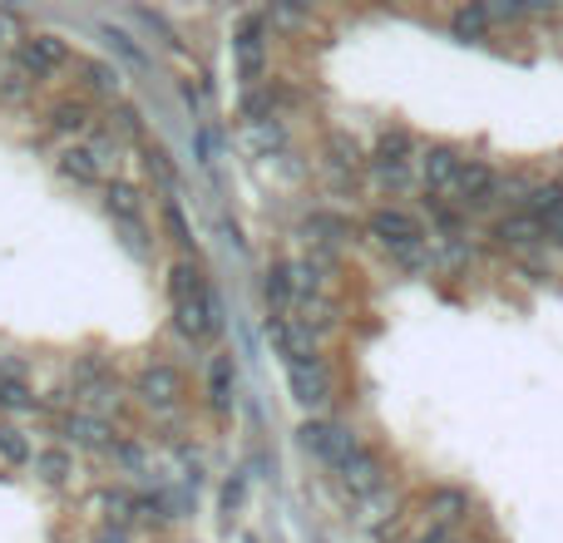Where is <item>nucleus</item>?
<instances>
[{
    "instance_id": "nucleus-1",
    "label": "nucleus",
    "mask_w": 563,
    "mask_h": 543,
    "mask_svg": "<svg viewBox=\"0 0 563 543\" xmlns=\"http://www.w3.org/2000/svg\"><path fill=\"white\" fill-rule=\"evenodd\" d=\"M366 233L380 243V253L390 257L400 272H430V247H426V233H420V223L410 213H400V208H376V213L366 218Z\"/></svg>"
},
{
    "instance_id": "nucleus-6",
    "label": "nucleus",
    "mask_w": 563,
    "mask_h": 543,
    "mask_svg": "<svg viewBox=\"0 0 563 543\" xmlns=\"http://www.w3.org/2000/svg\"><path fill=\"white\" fill-rule=\"evenodd\" d=\"M460 168H465V158L455 148H430V154H420V184H426L430 198H455Z\"/></svg>"
},
{
    "instance_id": "nucleus-20",
    "label": "nucleus",
    "mask_w": 563,
    "mask_h": 543,
    "mask_svg": "<svg viewBox=\"0 0 563 543\" xmlns=\"http://www.w3.org/2000/svg\"><path fill=\"white\" fill-rule=\"evenodd\" d=\"M426 509L440 519V529H445V524H460V519L470 514V499L460 495V489H430V495H426Z\"/></svg>"
},
{
    "instance_id": "nucleus-7",
    "label": "nucleus",
    "mask_w": 563,
    "mask_h": 543,
    "mask_svg": "<svg viewBox=\"0 0 563 543\" xmlns=\"http://www.w3.org/2000/svg\"><path fill=\"white\" fill-rule=\"evenodd\" d=\"M45 129L49 134H59V138H85V134H95V109H89L85 95H65V99L49 104Z\"/></svg>"
},
{
    "instance_id": "nucleus-16",
    "label": "nucleus",
    "mask_w": 563,
    "mask_h": 543,
    "mask_svg": "<svg viewBox=\"0 0 563 543\" xmlns=\"http://www.w3.org/2000/svg\"><path fill=\"white\" fill-rule=\"evenodd\" d=\"M75 65H79V75H85L89 95L119 99V89H124V75H119V65H109V59H75Z\"/></svg>"
},
{
    "instance_id": "nucleus-13",
    "label": "nucleus",
    "mask_w": 563,
    "mask_h": 543,
    "mask_svg": "<svg viewBox=\"0 0 563 543\" xmlns=\"http://www.w3.org/2000/svg\"><path fill=\"white\" fill-rule=\"evenodd\" d=\"M104 208L119 228H144V193L134 184H109L104 188Z\"/></svg>"
},
{
    "instance_id": "nucleus-37",
    "label": "nucleus",
    "mask_w": 563,
    "mask_h": 543,
    "mask_svg": "<svg viewBox=\"0 0 563 543\" xmlns=\"http://www.w3.org/2000/svg\"><path fill=\"white\" fill-rule=\"evenodd\" d=\"M198 154H203V164H213V134L208 129H198Z\"/></svg>"
},
{
    "instance_id": "nucleus-38",
    "label": "nucleus",
    "mask_w": 563,
    "mask_h": 543,
    "mask_svg": "<svg viewBox=\"0 0 563 543\" xmlns=\"http://www.w3.org/2000/svg\"><path fill=\"white\" fill-rule=\"evenodd\" d=\"M549 237H554V243L563 247V223H554V228H549Z\"/></svg>"
},
{
    "instance_id": "nucleus-30",
    "label": "nucleus",
    "mask_w": 563,
    "mask_h": 543,
    "mask_svg": "<svg viewBox=\"0 0 563 543\" xmlns=\"http://www.w3.org/2000/svg\"><path fill=\"white\" fill-rule=\"evenodd\" d=\"M85 148H89V154H95V164L104 168V174L119 164V138H89Z\"/></svg>"
},
{
    "instance_id": "nucleus-36",
    "label": "nucleus",
    "mask_w": 563,
    "mask_h": 543,
    "mask_svg": "<svg viewBox=\"0 0 563 543\" xmlns=\"http://www.w3.org/2000/svg\"><path fill=\"white\" fill-rule=\"evenodd\" d=\"M243 505V479H228L223 485V509H238Z\"/></svg>"
},
{
    "instance_id": "nucleus-26",
    "label": "nucleus",
    "mask_w": 563,
    "mask_h": 543,
    "mask_svg": "<svg viewBox=\"0 0 563 543\" xmlns=\"http://www.w3.org/2000/svg\"><path fill=\"white\" fill-rule=\"evenodd\" d=\"M0 459H5V465H30V440L20 435L15 425H0Z\"/></svg>"
},
{
    "instance_id": "nucleus-12",
    "label": "nucleus",
    "mask_w": 563,
    "mask_h": 543,
    "mask_svg": "<svg viewBox=\"0 0 563 543\" xmlns=\"http://www.w3.org/2000/svg\"><path fill=\"white\" fill-rule=\"evenodd\" d=\"M495 243H505V247H544L549 243V228L544 223H534L529 213H509V218H499L495 223Z\"/></svg>"
},
{
    "instance_id": "nucleus-11",
    "label": "nucleus",
    "mask_w": 563,
    "mask_h": 543,
    "mask_svg": "<svg viewBox=\"0 0 563 543\" xmlns=\"http://www.w3.org/2000/svg\"><path fill=\"white\" fill-rule=\"evenodd\" d=\"M499 184H505V178L495 174V168L485 164V158H465V168H460V203L465 208H489L499 198Z\"/></svg>"
},
{
    "instance_id": "nucleus-33",
    "label": "nucleus",
    "mask_w": 563,
    "mask_h": 543,
    "mask_svg": "<svg viewBox=\"0 0 563 543\" xmlns=\"http://www.w3.org/2000/svg\"><path fill=\"white\" fill-rule=\"evenodd\" d=\"M109 45H114V49H124V55H129V59H134V65H144V49H139V45H134V40H129V35H124V30H109Z\"/></svg>"
},
{
    "instance_id": "nucleus-10",
    "label": "nucleus",
    "mask_w": 563,
    "mask_h": 543,
    "mask_svg": "<svg viewBox=\"0 0 563 543\" xmlns=\"http://www.w3.org/2000/svg\"><path fill=\"white\" fill-rule=\"evenodd\" d=\"M287 386H291V400L307 410H321L331 396V380H327V370H321V361H291Z\"/></svg>"
},
{
    "instance_id": "nucleus-28",
    "label": "nucleus",
    "mask_w": 563,
    "mask_h": 543,
    "mask_svg": "<svg viewBox=\"0 0 563 543\" xmlns=\"http://www.w3.org/2000/svg\"><path fill=\"white\" fill-rule=\"evenodd\" d=\"M307 233H317V243H341V237H346V223H341V218H331V213H317L307 223Z\"/></svg>"
},
{
    "instance_id": "nucleus-19",
    "label": "nucleus",
    "mask_w": 563,
    "mask_h": 543,
    "mask_svg": "<svg viewBox=\"0 0 563 543\" xmlns=\"http://www.w3.org/2000/svg\"><path fill=\"white\" fill-rule=\"evenodd\" d=\"M263 291H267V301H273V317H287V311H297V287H291L287 263H277L273 272H267Z\"/></svg>"
},
{
    "instance_id": "nucleus-34",
    "label": "nucleus",
    "mask_w": 563,
    "mask_h": 543,
    "mask_svg": "<svg viewBox=\"0 0 563 543\" xmlns=\"http://www.w3.org/2000/svg\"><path fill=\"white\" fill-rule=\"evenodd\" d=\"M89 543H129V534H124V529H114V524H104V529H95V534H89Z\"/></svg>"
},
{
    "instance_id": "nucleus-32",
    "label": "nucleus",
    "mask_w": 563,
    "mask_h": 543,
    "mask_svg": "<svg viewBox=\"0 0 563 543\" xmlns=\"http://www.w3.org/2000/svg\"><path fill=\"white\" fill-rule=\"evenodd\" d=\"M109 119H114V129H119V134H129V138H144V124H139V114H134V109H129V104H119Z\"/></svg>"
},
{
    "instance_id": "nucleus-15",
    "label": "nucleus",
    "mask_w": 563,
    "mask_h": 543,
    "mask_svg": "<svg viewBox=\"0 0 563 543\" xmlns=\"http://www.w3.org/2000/svg\"><path fill=\"white\" fill-rule=\"evenodd\" d=\"M525 213L544 228L563 223V184H534V193L525 198Z\"/></svg>"
},
{
    "instance_id": "nucleus-27",
    "label": "nucleus",
    "mask_w": 563,
    "mask_h": 543,
    "mask_svg": "<svg viewBox=\"0 0 563 543\" xmlns=\"http://www.w3.org/2000/svg\"><path fill=\"white\" fill-rule=\"evenodd\" d=\"M164 228H168V237H174L184 253H194V233H188V223H184V213H178V203H164Z\"/></svg>"
},
{
    "instance_id": "nucleus-4",
    "label": "nucleus",
    "mask_w": 563,
    "mask_h": 543,
    "mask_svg": "<svg viewBox=\"0 0 563 543\" xmlns=\"http://www.w3.org/2000/svg\"><path fill=\"white\" fill-rule=\"evenodd\" d=\"M267 20L263 15H243V25H238L233 35V59H238V79L243 85H257L267 69Z\"/></svg>"
},
{
    "instance_id": "nucleus-14",
    "label": "nucleus",
    "mask_w": 563,
    "mask_h": 543,
    "mask_svg": "<svg viewBox=\"0 0 563 543\" xmlns=\"http://www.w3.org/2000/svg\"><path fill=\"white\" fill-rule=\"evenodd\" d=\"M59 178H69L75 188H99L104 184V168L95 164V154H89L85 144H69L65 154H59Z\"/></svg>"
},
{
    "instance_id": "nucleus-21",
    "label": "nucleus",
    "mask_w": 563,
    "mask_h": 543,
    "mask_svg": "<svg viewBox=\"0 0 563 543\" xmlns=\"http://www.w3.org/2000/svg\"><path fill=\"white\" fill-rule=\"evenodd\" d=\"M233 356H213V370H208V400H213V410H228L233 406Z\"/></svg>"
},
{
    "instance_id": "nucleus-24",
    "label": "nucleus",
    "mask_w": 563,
    "mask_h": 543,
    "mask_svg": "<svg viewBox=\"0 0 563 543\" xmlns=\"http://www.w3.org/2000/svg\"><path fill=\"white\" fill-rule=\"evenodd\" d=\"M35 89H40V85L25 75V69H15V65L0 69V104H25Z\"/></svg>"
},
{
    "instance_id": "nucleus-25",
    "label": "nucleus",
    "mask_w": 563,
    "mask_h": 543,
    "mask_svg": "<svg viewBox=\"0 0 563 543\" xmlns=\"http://www.w3.org/2000/svg\"><path fill=\"white\" fill-rule=\"evenodd\" d=\"M35 406H40V396L25 380H15V376L0 380V410H35Z\"/></svg>"
},
{
    "instance_id": "nucleus-18",
    "label": "nucleus",
    "mask_w": 563,
    "mask_h": 543,
    "mask_svg": "<svg viewBox=\"0 0 563 543\" xmlns=\"http://www.w3.org/2000/svg\"><path fill=\"white\" fill-rule=\"evenodd\" d=\"M416 134H410V129H386V134L376 138V164H410V158H416Z\"/></svg>"
},
{
    "instance_id": "nucleus-39",
    "label": "nucleus",
    "mask_w": 563,
    "mask_h": 543,
    "mask_svg": "<svg viewBox=\"0 0 563 543\" xmlns=\"http://www.w3.org/2000/svg\"><path fill=\"white\" fill-rule=\"evenodd\" d=\"M5 65H10V59H0V69H5Z\"/></svg>"
},
{
    "instance_id": "nucleus-3",
    "label": "nucleus",
    "mask_w": 563,
    "mask_h": 543,
    "mask_svg": "<svg viewBox=\"0 0 563 543\" xmlns=\"http://www.w3.org/2000/svg\"><path fill=\"white\" fill-rule=\"evenodd\" d=\"M297 435H301V445H307L327 469H341V465H346V459L361 450V440L351 435V430L331 425V420H307V425H301Z\"/></svg>"
},
{
    "instance_id": "nucleus-22",
    "label": "nucleus",
    "mask_w": 563,
    "mask_h": 543,
    "mask_svg": "<svg viewBox=\"0 0 563 543\" xmlns=\"http://www.w3.org/2000/svg\"><path fill=\"white\" fill-rule=\"evenodd\" d=\"M489 5H460V10H450V30H455L460 40H485L489 35Z\"/></svg>"
},
{
    "instance_id": "nucleus-29",
    "label": "nucleus",
    "mask_w": 563,
    "mask_h": 543,
    "mask_svg": "<svg viewBox=\"0 0 563 543\" xmlns=\"http://www.w3.org/2000/svg\"><path fill=\"white\" fill-rule=\"evenodd\" d=\"M247 138H253V148H282L287 144V134H282L277 119H267V124H247Z\"/></svg>"
},
{
    "instance_id": "nucleus-17",
    "label": "nucleus",
    "mask_w": 563,
    "mask_h": 543,
    "mask_svg": "<svg viewBox=\"0 0 563 543\" xmlns=\"http://www.w3.org/2000/svg\"><path fill=\"white\" fill-rule=\"evenodd\" d=\"M30 469H35L40 485H69V475H75V455H69V450H40V455L30 459Z\"/></svg>"
},
{
    "instance_id": "nucleus-31",
    "label": "nucleus",
    "mask_w": 563,
    "mask_h": 543,
    "mask_svg": "<svg viewBox=\"0 0 563 543\" xmlns=\"http://www.w3.org/2000/svg\"><path fill=\"white\" fill-rule=\"evenodd\" d=\"M144 164H148V174H158L164 184H174V164H168V148L144 144Z\"/></svg>"
},
{
    "instance_id": "nucleus-8",
    "label": "nucleus",
    "mask_w": 563,
    "mask_h": 543,
    "mask_svg": "<svg viewBox=\"0 0 563 543\" xmlns=\"http://www.w3.org/2000/svg\"><path fill=\"white\" fill-rule=\"evenodd\" d=\"M336 475H341V485H346L356 499H366V505L371 499H386V475H380V459L371 455V450H356Z\"/></svg>"
},
{
    "instance_id": "nucleus-35",
    "label": "nucleus",
    "mask_w": 563,
    "mask_h": 543,
    "mask_svg": "<svg viewBox=\"0 0 563 543\" xmlns=\"http://www.w3.org/2000/svg\"><path fill=\"white\" fill-rule=\"evenodd\" d=\"M10 45H20V35H15V20H10V15H0V55H5Z\"/></svg>"
},
{
    "instance_id": "nucleus-5",
    "label": "nucleus",
    "mask_w": 563,
    "mask_h": 543,
    "mask_svg": "<svg viewBox=\"0 0 563 543\" xmlns=\"http://www.w3.org/2000/svg\"><path fill=\"white\" fill-rule=\"evenodd\" d=\"M134 396L144 400V406H154V410H174L178 400L188 396V386H184V376H178L174 366H164V361H154V366H144V370H139V380H134Z\"/></svg>"
},
{
    "instance_id": "nucleus-9",
    "label": "nucleus",
    "mask_w": 563,
    "mask_h": 543,
    "mask_svg": "<svg viewBox=\"0 0 563 543\" xmlns=\"http://www.w3.org/2000/svg\"><path fill=\"white\" fill-rule=\"evenodd\" d=\"M59 435H65L69 445H79V450H99V455H114V445H119L114 430H109L99 415H89V410L59 420Z\"/></svg>"
},
{
    "instance_id": "nucleus-23",
    "label": "nucleus",
    "mask_w": 563,
    "mask_h": 543,
    "mask_svg": "<svg viewBox=\"0 0 563 543\" xmlns=\"http://www.w3.org/2000/svg\"><path fill=\"white\" fill-rule=\"evenodd\" d=\"M371 178H376V188H386V193H410V188H416V168L410 164H376V158H371Z\"/></svg>"
},
{
    "instance_id": "nucleus-2",
    "label": "nucleus",
    "mask_w": 563,
    "mask_h": 543,
    "mask_svg": "<svg viewBox=\"0 0 563 543\" xmlns=\"http://www.w3.org/2000/svg\"><path fill=\"white\" fill-rule=\"evenodd\" d=\"M10 65L15 69H25L30 79H49L55 69H65L69 65V45L59 35H20V45H15V55H10Z\"/></svg>"
}]
</instances>
